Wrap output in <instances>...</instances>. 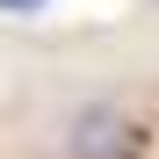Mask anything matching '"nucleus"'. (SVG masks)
Returning <instances> with one entry per match:
<instances>
[{
    "label": "nucleus",
    "instance_id": "obj_1",
    "mask_svg": "<svg viewBox=\"0 0 159 159\" xmlns=\"http://www.w3.org/2000/svg\"><path fill=\"white\" fill-rule=\"evenodd\" d=\"M72 145H80V152H116V116H109V109H87L80 130H72Z\"/></svg>",
    "mask_w": 159,
    "mask_h": 159
}]
</instances>
